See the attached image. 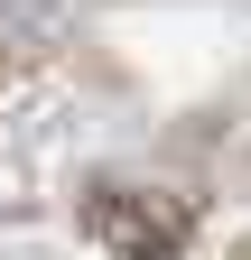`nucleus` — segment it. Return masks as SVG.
Instances as JSON below:
<instances>
[{
	"instance_id": "2",
	"label": "nucleus",
	"mask_w": 251,
	"mask_h": 260,
	"mask_svg": "<svg viewBox=\"0 0 251 260\" xmlns=\"http://www.w3.org/2000/svg\"><path fill=\"white\" fill-rule=\"evenodd\" d=\"M233 260H251V251H233Z\"/></svg>"
},
{
	"instance_id": "1",
	"label": "nucleus",
	"mask_w": 251,
	"mask_h": 260,
	"mask_svg": "<svg viewBox=\"0 0 251 260\" xmlns=\"http://www.w3.org/2000/svg\"><path fill=\"white\" fill-rule=\"evenodd\" d=\"M84 233L103 242L112 260H177L186 233H196V214H186L177 195H159V186L103 177V186H84Z\"/></svg>"
}]
</instances>
